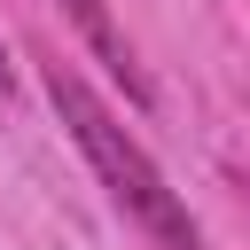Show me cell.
I'll return each instance as SVG.
<instances>
[{"label":"cell","instance_id":"6da1fadb","mask_svg":"<svg viewBox=\"0 0 250 250\" xmlns=\"http://www.w3.org/2000/svg\"><path fill=\"white\" fill-rule=\"evenodd\" d=\"M47 102H55V117H62V133L78 141V156L94 164V180L109 188V203L156 242V250H203V234H195V219H188V203L172 195V180L156 172V156L125 133V117L78 78V70H62V62H47Z\"/></svg>","mask_w":250,"mask_h":250},{"label":"cell","instance_id":"7a4b0ae2","mask_svg":"<svg viewBox=\"0 0 250 250\" xmlns=\"http://www.w3.org/2000/svg\"><path fill=\"white\" fill-rule=\"evenodd\" d=\"M70 23H78V39L102 55V70L133 94V102H148V78H141V62H133V47H125V31H117V16H109V0H55Z\"/></svg>","mask_w":250,"mask_h":250},{"label":"cell","instance_id":"3957f363","mask_svg":"<svg viewBox=\"0 0 250 250\" xmlns=\"http://www.w3.org/2000/svg\"><path fill=\"white\" fill-rule=\"evenodd\" d=\"M0 94H8V47H0Z\"/></svg>","mask_w":250,"mask_h":250}]
</instances>
